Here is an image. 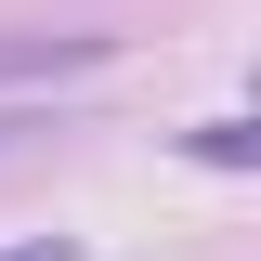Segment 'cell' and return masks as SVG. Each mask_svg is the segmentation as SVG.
<instances>
[{
    "label": "cell",
    "instance_id": "cell-1",
    "mask_svg": "<svg viewBox=\"0 0 261 261\" xmlns=\"http://www.w3.org/2000/svg\"><path fill=\"white\" fill-rule=\"evenodd\" d=\"M118 53V27H0V92H53V79H92Z\"/></svg>",
    "mask_w": 261,
    "mask_h": 261
},
{
    "label": "cell",
    "instance_id": "cell-2",
    "mask_svg": "<svg viewBox=\"0 0 261 261\" xmlns=\"http://www.w3.org/2000/svg\"><path fill=\"white\" fill-rule=\"evenodd\" d=\"M27 261H65V248H27Z\"/></svg>",
    "mask_w": 261,
    "mask_h": 261
}]
</instances>
